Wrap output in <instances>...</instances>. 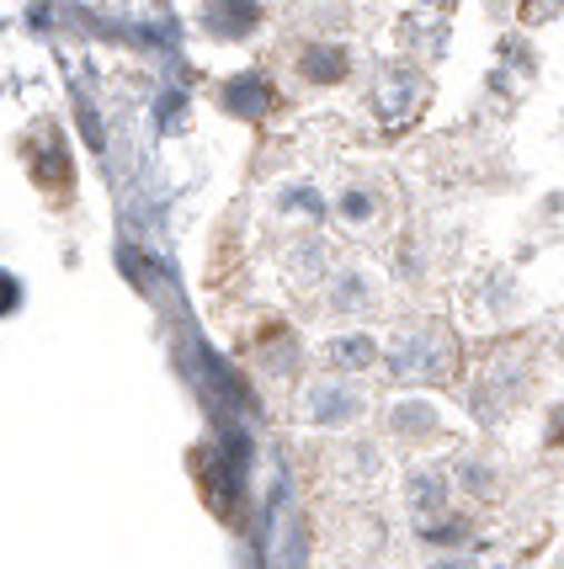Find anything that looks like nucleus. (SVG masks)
Instances as JSON below:
<instances>
[{"label": "nucleus", "instance_id": "6e6552de", "mask_svg": "<svg viewBox=\"0 0 564 569\" xmlns=\"http://www.w3.org/2000/svg\"><path fill=\"white\" fill-rule=\"evenodd\" d=\"M336 219L346 229H373V223L384 219V198L373 187H346L342 198H336Z\"/></svg>", "mask_w": 564, "mask_h": 569}, {"label": "nucleus", "instance_id": "9b49d317", "mask_svg": "<svg viewBox=\"0 0 564 569\" xmlns=\"http://www.w3.org/2000/svg\"><path fill=\"white\" fill-rule=\"evenodd\" d=\"M277 208H283V213H309V219H315V213H319V192L309 187V181L283 187V192H277Z\"/></svg>", "mask_w": 564, "mask_h": 569}, {"label": "nucleus", "instance_id": "f03ea898", "mask_svg": "<svg viewBox=\"0 0 564 569\" xmlns=\"http://www.w3.org/2000/svg\"><path fill=\"white\" fill-rule=\"evenodd\" d=\"M384 357H389V372L405 378V383H416V378H447V368H453V347H447L442 325H405V330H394Z\"/></svg>", "mask_w": 564, "mask_h": 569}, {"label": "nucleus", "instance_id": "423d86ee", "mask_svg": "<svg viewBox=\"0 0 564 569\" xmlns=\"http://www.w3.org/2000/svg\"><path fill=\"white\" fill-rule=\"evenodd\" d=\"M319 357L330 362V372H373L384 347L373 341L368 330H336L330 341H319Z\"/></svg>", "mask_w": 564, "mask_h": 569}, {"label": "nucleus", "instance_id": "7ed1b4c3", "mask_svg": "<svg viewBox=\"0 0 564 569\" xmlns=\"http://www.w3.org/2000/svg\"><path fill=\"white\" fill-rule=\"evenodd\" d=\"M325 303H330V315H342V320H363V315H378L384 309V282L373 267H336L330 282H325Z\"/></svg>", "mask_w": 564, "mask_h": 569}, {"label": "nucleus", "instance_id": "f8f14e48", "mask_svg": "<svg viewBox=\"0 0 564 569\" xmlns=\"http://www.w3.org/2000/svg\"><path fill=\"white\" fill-rule=\"evenodd\" d=\"M426 569H479V565H474L468 553H442V559H432Z\"/></svg>", "mask_w": 564, "mask_h": 569}, {"label": "nucleus", "instance_id": "0eeeda50", "mask_svg": "<svg viewBox=\"0 0 564 569\" xmlns=\"http://www.w3.org/2000/svg\"><path fill=\"white\" fill-rule=\"evenodd\" d=\"M288 282L294 288H319V282H330V246L319 240V234H304L288 246Z\"/></svg>", "mask_w": 564, "mask_h": 569}, {"label": "nucleus", "instance_id": "20e7f679", "mask_svg": "<svg viewBox=\"0 0 564 569\" xmlns=\"http://www.w3.org/2000/svg\"><path fill=\"white\" fill-rule=\"evenodd\" d=\"M447 506H453V479H447L437 463H420V469L405 473V511L416 521L447 517Z\"/></svg>", "mask_w": 564, "mask_h": 569}, {"label": "nucleus", "instance_id": "1a4fd4ad", "mask_svg": "<svg viewBox=\"0 0 564 569\" xmlns=\"http://www.w3.org/2000/svg\"><path fill=\"white\" fill-rule=\"evenodd\" d=\"M336 458H342L346 473H357V479H368V473L384 469V447L373 442V437H352V442L336 447Z\"/></svg>", "mask_w": 564, "mask_h": 569}, {"label": "nucleus", "instance_id": "9d476101", "mask_svg": "<svg viewBox=\"0 0 564 569\" xmlns=\"http://www.w3.org/2000/svg\"><path fill=\"white\" fill-rule=\"evenodd\" d=\"M458 485H464L474 500H495V469L479 463V458H464V463H458Z\"/></svg>", "mask_w": 564, "mask_h": 569}, {"label": "nucleus", "instance_id": "f257e3e1", "mask_svg": "<svg viewBox=\"0 0 564 569\" xmlns=\"http://www.w3.org/2000/svg\"><path fill=\"white\" fill-rule=\"evenodd\" d=\"M368 416V389L352 372H319L298 395V421L315 431H346Z\"/></svg>", "mask_w": 564, "mask_h": 569}, {"label": "nucleus", "instance_id": "39448f33", "mask_svg": "<svg viewBox=\"0 0 564 569\" xmlns=\"http://www.w3.org/2000/svg\"><path fill=\"white\" fill-rule=\"evenodd\" d=\"M384 426H389L394 442L420 447V442H432V437L442 431V410L432 405V399H394L389 416H384Z\"/></svg>", "mask_w": 564, "mask_h": 569}]
</instances>
